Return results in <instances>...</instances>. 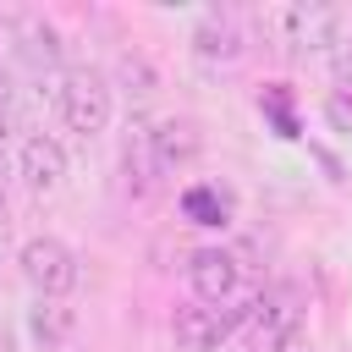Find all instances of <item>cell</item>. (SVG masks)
Listing matches in <instances>:
<instances>
[{
  "mask_svg": "<svg viewBox=\"0 0 352 352\" xmlns=\"http://www.w3.org/2000/svg\"><path fill=\"white\" fill-rule=\"evenodd\" d=\"M50 94H55V110H60V121H66L72 132H82V138L104 132V121H110V82H104L94 66L66 72Z\"/></svg>",
  "mask_w": 352,
  "mask_h": 352,
  "instance_id": "cell-1",
  "label": "cell"
},
{
  "mask_svg": "<svg viewBox=\"0 0 352 352\" xmlns=\"http://www.w3.org/2000/svg\"><path fill=\"white\" fill-rule=\"evenodd\" d=\"M270 28H275V38H280L292 55L319 50V44H336V11H330V6H314V0L275 6V11H270Z\"/></svg>",
  "mask_w": 352,
  "mask_h": 352,
  "instance_id": "cell-2",
  "label": "cell"
},
{
  "mask_svg": "<svg viewBox=\"0 0 352 352\" xmlns=\"http://www.w3.org/2000/svg\"><path fill=\"white\" fill-rule=\"evenodd\" d=\"M22 275H28V286L38 297H66L77 286V258H72L66 242L33 236V242H22Z\"/></svg>",
  "mask_w": 352,
  "mask_h": 352,
  "instance_id": "cell-3",
  "label": "cell"
},
{
  "mask_svg": "<svg viewBox=\"0 0 352 352\" xmlns=\"http://www.w3.org/2000/svg\"><path fill=\"white\" fill-rule=\"evenodd\" d=\"M187 280H192L198 302L209 308V302H231V297H236L242 270H236V258H231L226 248H198V253L187 258Z\"/></svg>",
  "mask_w": 352,
  "mask_h": 352,
  "instance_id": "cell-4",
  "label": "cell"
},
{
  "mask_svg": "<svg viewBox=\"0 0 352 352\" xmlns=\"http://www.w3.org/2000/svg\"><path fill=\"white\" fill-rule=\"evenodd\" d=\"M170 336H176V352H220V341L231 336V324H226L220 308L182 302V308L170 314Z\"/></svg>",
  "mask_w": 352,
  "mask_h": 352,
  "instance_id": "cell-5",
  "label": "cell"
},
{
  "mask_svg": "<svg viewBox=\"0 0 352 352\" xmlns=\"http://www.w3.org/2000/svg\"><path fill=\"white\" fill-rule=\"evenodd\" d=\"M253 308H258V314H253L258 352H286V346L297 341V319H302L297 297H292V292H270V297H258Z\"/></svg>",
  "mask_w": 352,
  "mask_h": 352,
  "instance_id": "cell-6",
  "label": "cell"
},
{
  "mask_svg": "<svg viewBox=\"0 0 352 352\" xmlns=\"http://www.w3.org/2000/svg\"><path fill=\"white\" fill-rule=\"evenodd\" d=\"M148 148H154V170H182V165L198 160L204 132H198L192 121H165V126L148 132Z\"/></svg>",
  "mask_w": 352,
  "mask_h": 352,
  "instance_id": "cell-7",
  "label": "cell"
},
{
  "mask_svg": "<svg viewBox=\"0 0 352 352\" xmlns=\"http://www.w3.org/2000/svg\"><path fill=\"white\" fill-rule=\"evenodd\" d=\"M22 182L33 187V192H55L60 182H66V148L55 143V138H28L22 143Z\"/></svg>",
  "mask_w": 352,
  "mask_h": 352,
  "instance_id": "cell-8",
  "label": "cell"
},
{
  "mask_svg": "<svg viewBox=\"0 0 352 352\" xmlns=\"http://www.w3.org/2000/svg\"><path fill=\"white\" fill-rule=\"evenodd\" d=\"M72 324H77V314H72L60 297H38L33 314H28V330H33L38 346H60V341L72 336Z\"/></svg>",
  "mask_w": 352,
  "mask_h": 352,
  "instance_id": "cell-9",
  "label": "cell"
},
{
  "mask_svg": "<svg viewBox=\"0 0 352 352\" xmlns=\"http://www.w3.org/2000/svg\"><path fill=\"white\" fill-rule=\"evenodd\" d=\"M182 214L192 226H226L231 220V192H220V187H187L182 192Z\"/></svg>",
  "mask_w": 352,
  "mask_h": 352,
  "instance_id": "cell-10",
  "label": "cell"
},
{
  "mask_svg": "<svg viewBox=\"0 0 352 352\" xmlns=\"http://www.w3.org/2000/svg\"><path fill=\"white\" fill-rule=\"evenodd\" d=\"M192 44H198V55H204V60H236V50H242V44H236V28H231L226 16H209V22L198 28V38H192Z\"/></svg>",
  "mask_w": 352,
  "mask_h": 352,
  "instance_id": "cell-11",
  "label": "cell"
},
{
  "mask_svg": "<svg viewBox=\"0 0 352 352\" xmlns=\"http://www.w3.org/2000/svg\"><path fill=\"white\" fill-rule=\"evenodd\" d=\"M22 55H28L33 66H55V60H60L55 28H50V22H28V33H22Z\"/></svg>",
  "mask_w": 352,
  "mask_h": 352,
  "instance_id": "cell-12",
  "label": "cell"
},
{
  "mask_svg": "<svg viewBox=\"0 0 352 352\" xmlns=\"http://www.w3.org/2000/svg\"><path fill=\"white\" fill-rule=\"evenodd\" d=\"M324 121H330V132H346L352 138V88H336L324 99Z\"/></svg>",
  "mask_w": 352,
  "mask_h": 352,
  "instance_id": "cell-13",
  "label": "cell"
},
{
  "mask_svg": "<svg viewBox=\"0 0 352 352\" xmlns=\"http://www.w3.org/2000/svg\"><path fill=\"white\" fill-rule=\"evenodd\" d=\"M121 82H132V94H154V72L143 55H121Z\"/></svg>",
  "mask_w": 352,
  "mask_h": 352,
  "instance_id": "cell-14",
  "label": "cell"
},
{
  "mask_svg": "<svg viewBox=\"0 0 352 352\" xmlns=\"http://www.w3.org/2000/svg\"><path fill=\"white\" fill-rule=\"evenodd\" d=\"M264 110L275 116L280 138H297V121H292V110H286V94H280V88H270V94H264Z\"/></svg>",
  "mask_w": 352,
  "mask_h": 352,
  "instance_id": "cell-15",
  "label": "cell"
},
{
  "mask_svg": "<svg viewBox=\"0 0 352 352\" xmlns=\"http://www.w3.org/2000/svg\"><path fill=\"white\" fill-rule=\"evenodd\" d=\"M330 72H336L341 88H352V38H336L330 44Z\"/></svg>",
  "mask_w": 352,
  "mask_h": 352,
  "instance_id": "cell-16",
  "label": "cell"
},
{
  "mask_svg": "<svg viewBox=\"0 0 352 352\" xmlns=\"http://www.w3.org/2000/svg\"><path fill=\"white\" fill-rule=\"evenodd\" d=\"M0 352H11V324H0Z\"/></svg>",
  "mask_w": 352,
  "mask_h": 352,
  "instance_id": "cell-17",
  "label": "cell"
},
{
  "mask_svg": "<svg viewBox=\"0 0 352 352\" xmlns=\"http://www.w3.org/2000/svg\"><path fill=\"white\" fill-rule=\"evenodd\" d=\"M0 220H6V176H0Z\"/></svg>",
  "mask_w": 352,
  "mask_h": 352,
  "instance_id": "cell-18",
  "label": "cell"
}]
</instances>
